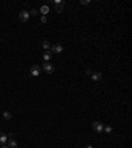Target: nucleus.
Here are the masks:
<instances>
[{
    "label": "nucleus",
    "instance_id": "nucleus-1",
    "mask_svg": "<svg viewBox=\"0 0 132 148\" xmlns=\"http://www.w3.org/2000/svg\"><path fill=\"white\" fill-rule=\"evenodd\" d=\"M40 73H41V69H40L38 65H32V66H31L29 74H31L32 77H37V75H40Z\"/></svg>",
    "mask_w": 132,
    "mask_h": 148
},
{
    "label": "nucleus",
    "instance_id": "nucleus-2",
    "mask_svg": "<svg viewBox=\"0 0 132 148\" xmlns=\"http://www.w3.org/2000/svg\"><path fill=\"white\" fill-rule=\"evenodd\" d=\"M91 127H92V130H94L95 132H98V133H100V132H103V128H104V126H103V123H100V122H92V124H91Z\"/></svg>",
    "mask_w": 132,
    "mask_h": 148
},
{
    "label": "nucleus",
    "instance_id": "nucleus-3",
    "mask_svg": "<svg viewBox=\"0 0 132 148\" xmlns=\"http://www.w3.org/2000/svg\"><path fill=\"white\" fill-rule=\"evenodd\" d=\"M42 70H44L45 73H48V74H52V73L54 71V66H53V64H50V62H45V64L42 65Z\"/></svg>",
    "mask_w": 132,
    "mask_h": 148
},
{
    "label": "nucleus",
    "instance_id": "nucleus-4",
    "mask_svg": "<svg viewBox=\"0 0 132 148\" xmlns=\"http://www.w3.org/2000/svg\"><path fill=\"white\" fill-rule=\"evenodd\" d=\"M63 6H65V2L63 0H57V2H54V7H56V12L61 13L63 11Z\"/></svg>",
    "mask_w": 132,
    "mask_h": 148
},
{
    "label": "nucleus",
    "instance_id": "nucleus-5",
    "mask_svg": "<svg viewBox=\"0 0 132 148\" xmlns=\"http://www.w3.org/2000/svg\"><path fill=\"white\" fill-rule=\"evenodd\" d=\"M19 20H20L21 23H27V21L29 20V12H28V11H21V12L19 13Z\"/></svg>",
    "mask_w": 132,
    "mask_h": 148
},
{
    "label": "nucleus",
    "instance_id": "nucleus-6",
    "mask_svg": "<svg viewBox=\"0 0 132 148\" xmlns=\"http://www.w3.org/2000/svg\"><path fill=\"white\" fill-rule=\"evenodd\" d=\"M50 49H52V53H62L63 46L61 44H54V45L50 46Z\"/></svg>",
    "mask_w": 132,
    "mask_h": 148
},
{
    "label": "nucleus",
    "instance_id": "nucleus-7",
    "mask_svg": "<svg viewBox=\"0 0 132 148\" xmlns=\"http://www.w3.org/2000/svg\"><path fill=\"white\" fill-rule=\"evenodd\" d=\"M52 56H53V53H52L50 50H45V52H44V54H42V58H44V61H45V62H50Z\"/></svg>",
    "mask_w": 132,
    "mask_h": 148
},
{
    "label": "nucleus",
    "instance_id": "nucleus-8",
    "mask_svg": "<svg viewBox=\"0 0 132 148\" xmlns=\"http://www.w3.org/2000/svg\"><path fill=\"white\" fill-rule=\"evenodd\" d=\"M102 77H103V74H102L100 71H95V73L91 74V79H92V81H100Z\"/></svg>",
    "mask_w": 132,
    "mask_h": 148
},
{
    "label": "nucleus",
    "instance_id": "nucleus-9",
    "mask_svg": "<svg viewBox=\"0 0 132 148\" xmlns=\"http://www.w3.org/2000/svg\"><path fill=\"white\" fill-rule=\"evenodd\" d=\"M7 141H8V136H7L6 133H3V132H0V144H2V145H6Z\"/></svg>",
    "mask_w": 132,
    "mask_h": 148
},
{
    "label": "nucleus",
    "instance_id": "nucleus-10",
    "mask_svg": "<svg viewBox=\"0 0 132 148\" xmlns=\"http://www.w3.org/2000/svg\"><path fill=\"white\" fill-rule=\"evenodd\" d=\"M7 143H8V145H7L8 148H17V141L15 139H9Z\"/></svg>",
    "mask_w": 132,
    "mask_h": 148
},
{
    "label": "nucleus",
    "instance_id": "nucleus-11",
    "mask_svg": "<svg viewBox=\"0 0 132 148\" xmlns=\"http://www.w3.org/2000/svg\"><path fill=\"white\" fill-rule=\"evenodd\" d=\"M42 48H44L45 50H50V42H49L48 40H45V41L42 42Z\"/></svg>",
    "mask_w": 132,
    "mask_h": 148
},
{
    "label": "nucleus",
    "instance_id": "nucleus-12",
    "mask_svg": "<svg viewBox=\"0 0 132 148\" xmlns=\"http://www.w3.org/2000/svg\"><path fill=\"white\" fill-rule=\"evenodd\" d=\"M3 116H4V119L9 120V119L12 118V114H11V112H8V111H4V112H3Z\"/></svg>",
    "mask_w": 132,
    "mask_h": 148
},
{
    "label": "nucleus",
    "instance_id": "nucleus-13",
    "mask_svg": "<svg viewBox=\"0 0 132 148\" xmlns=\"http://www.w3.org/2000/svg\"><path fill=\"white\" fill-rule=\"evenodd\" d=\"M48 12H49V7H48V6H44V7L41 8V13H42V15H46Z\"/></svg>",
    "mask_w": 132,
    "mask_h": 148
},
{
    "label": "nucleus",
    "instance_id": "nucleus-14",
    "mask_svg": "<svg viewBox=\"0 0 132 148\" xmlns=\"http://www.w3.org/2000/svg\"><path fill=\"white\" fill-rule=\"evenodd\" d=\"M103 131H106L107 133H110V132L112 131V128H111V126H104V128H103Z\"/></svg>",
    "mask_w": 132,
    "mask_h": 148
},
{
    "label": "nucleus",
    "instance_id": "nucleus-15",
    "mask_svg": "<svg viewBox=\"0 0 132 148\" xmlns=\"http://www.w3.org/2000/svg\"><path fill=\"white\" fill-rule=\"evenodd\" d=\"M36 15H37V11L36 9H32L31 13H29V16H36Z\"/></svg>",
    "mask_w": 132,
    "mask_h": 148
},
{
    "label": "nucleus",
    "instance_id": "nucleus-16",
    "mask_svg": "<svg viewBox=\"0 0 132 148\" xmlns=\"http://www.w3.org/2000/svg\"><path fill=\"white\" fill-rule=\"evenodd\" d=\"M41 23H44V24H46V23H48V19H46V16H42V17H41Z\"/></svg>",
    "mask_w": 132,
    "mask_h": 148
},
{
    "label": "nucleus",
    "instance_id": "nucleus-17",
    "mask_svg": "<svg viewBox=\"0 0 132 148\" xmlns=\"http://www.w3.org/2000/svg\"><path fill=\"white\" fill-rule=\"evenodd\" d=\"M89 3H90L89 0H86V2H81V4H82V6H86V4H89Z\"/></svg>",
    "mask_w": 132,
    "mask_h": 148
},
{
    "label": "nucleus",
    "instance_id": "nucleus-18",
    "mask_svg": "<svg viewBox=\"0 0 132 148\" xmlns=\"http://www.w3.org/2000/svg\"><path fill=\"white\" fill-rule=\"evenodd\" d=\"M0 148H8L7 145H2V147H0Z\"/></svg>",
    "mask_w": 132,
    "mask_h": 148
},
{
    "label": "nucleus",
    "instance_id": "nucleus-19",
    "mask_svg": "<svg viewBox=\"0 0 132 148\" xmlns=\"http://www.w3.org/2000/svg\"><path fill=\"white\" fill-rule=\"evenodd\" d=\"M86 148H94V147H92V145H87Z\"/></svg>",
    "mask_w": 132,
    "mask_h": 148
}]
</instances>
